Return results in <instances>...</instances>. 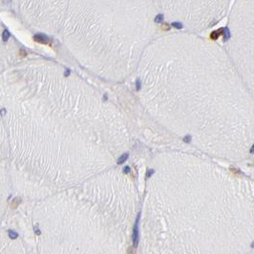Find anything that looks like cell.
Here are the masks:
<instances>
[{"label": "cell", "instance_id": "5", "mask_svg": "<svg viewBox=\"0 0 254 254\" xmlns=\"http://www.w3.org/2000/svg\"><path fill=\"white\" fill-rule=\"evenodd\" d=\"M224 41H227L229 37H230V35H229V32L227 30V28H224Z\"/></svg>", "mask_w": 254, "mask_h": 254}, {"label": "cell", "instance_id": "9", "mask_svg": "<svg viewBox=\"0 0 254 254\" xmlns=\"http://www.w3.org/2000/svg\"><path fill=\"white\" fill-rule=\"evenodd\" d=\"M140 84H142V83H140V79H138V80H137V82H136V89H137L138 91H140V88H142V86H140Z\"/></svg>", "mask_w": 254, "mask_h": 254}, {"label": "cell", "instance_id": "12", "mask_svg": "<svg viewBox=\"0 0 254 254\" xmlns=\"http://www.w3.org/2000/svg\"><path fill=\"white\" fill-rule=\"evenodd\" d=\"M19 55H20V57H26V55H27V53H26L25 50H20Z\"/></svg>", "mask_w": 254, "mask_h": 254}, {"label": "cell", "instance_id": "6", "mask_svg": "<svg viewBox=\"0 0 254 254\" xmlns=\"http://www.w3.org/2000/svg\"><path fill=\"white\" fill-rule=\"evenodd\" d=\"M162 20H163V15H158L157 16L155 17V22L156 23L162 22Z\"/></svg>", "mask_w": 254, "mask_h": 254}, {"label": "cell", "instance_id": "4", "mask_svg": "<svg viewBox=\"0 0 254 254\" xmlns=\"http://www.w3.org/2000/svg\"><path fill=\"white\" fill-rule=\"evenodd\" d=\"M2 37H3V41H4V42H6V41L9 39V37H10V32H8L7 30H5L4 32H3Z\"/></svg>", "mask_w": 254, "mask_h": 254}, {"label": "cell", "instance_id": "14", "mask_svg": "<svg viewBox=\"0 0 254 254\" xmlns=\"http://www.w3.org/2000/svg\"><path fill=\"white\" fill-rule=\"evenodd\" d=\"M69 75H70V70H67V69H66V71H65L64 73V76L65 77H68Z\"/></svg>", "mask_w": 254, "mask_h": 254}, {"label": "cell", "instance_id": "3", "mask_svg": "<svg viewBox=\"0 0 254 254\" xmlns=\"http://www.w3.org/2000/svg\"><path fill=\"white\" fill-rule=\"evenodd\" d=\"M128 156H129L128 154H123L121 157H120V159H119V161H117V164H121V163H123V162L128 159Z\"/></svg>", "mask_w": 254, "mask_h": 254}, {"label": "cell", "instance_id": "7", "mask_svg": "<svg viewBox=\"0 0 254 254\" xmlns=\"http://www.w3.org/2000/svg\"><path fill=\"white\" fill-rule=\"evenodd\" d=\"M172 26L174 28H176V29H182V24H181L180 22H173L172 23Z\"/></svg>", "mask_w": 254, "mask_h": 254}, {"label": "cell", "instance_id": "10", "mask_svg": "<svg viewBox=\"0 0 254 254\" xmlns=\"http://www.w3.org/2000/svg\"><path fill=\"white\" fill-rule=\"evenodd\" d=\"M190 140H191V137H190V136H188V135L184 138V142H190Z\"/></svg>", "mask_w": 254, "mask_h": 254}, {"label": "cell", "instance_id": "8", "mask_svg": "<svg viewBox=\"0 0 254 254\" xmlns=\"http://www.w3.org/2000/svg\"><path fill=\"white\" fill-rule=\"evenodd\" d=\"M162 30H164V31L170 30V25H168L167 23H163V24H162Z\"/></svg>", "mask_w": 254, "mask_h": 254}, {"label": "cell", "instance_id": "1", "mask_svg": "<svg viewBox=\"0 0 254 254\" xmlns=\"http://www.w3.org/2000/svg\"><path fill=\"white\" fill-rule=\"evenodd\" d=\"M34 40H35V42L41 43V44H45V45L49 44V43L51 42L50 38L48 37L47 35H43V34H37V35H35V36H34Z\"/></svg>", "mask_w": 254, "mask_h": 254}, {"label": "cell", "instance_id": "13", "mask_svg": "<svg viewBox=\"0 0 254 254\" xmlns=\"http://www.w3.org/2000/svg\"><path fill=\"white\" fill-rule=\"evenodd\" d=\"M123 172H124L125 174H128L130 172V167L129 166H125L124 167V170H123Z\"/></svg>", "mask_w": 254, "mask_h": 254}, {"label": "cell", "instance_id": "11", "mask_svg": "<svg viewBox=\"0 0 254 254\" xmlns=\"http://www.w3.org/2000/svg\"><path fill=\"white\" fill-rule=\"evenodd\" d=\"M154 173V170H152V169H149V170H147V172H146V177L147 178H149L151 175Z\"/></svg>", "mask_w": 254, "mask_h": 254}, {"label": "cell", "instance_id": "15", "mask_svg": "<svg viewBox=\"0 0 254 254\" xmlns=\"http://www.w3.org/2000/svg\"><path fill=\"white\" fill-rule=\"evenodd\" d=\"M250 152H251V153L254 152V144H253V146L251 147V149H250Z\"/></svg>", "mask_w": 254, "mask_h": 254}, {"label": "cell", "instance_id": "2", "mask_svg": "<svg viewBox=\"0 0 254 254\" xmlns=\"http://www.w3.org/2000/svg\"><path fill=\"white\" fill-rule=\"evenodd\" d=\"M221 35H224V29H219V30L214 31L210 34V38L213 40H216L218 37H220Z\"/></svg>", "mask_w": 254, "mask_h": 254}]
</instances>
